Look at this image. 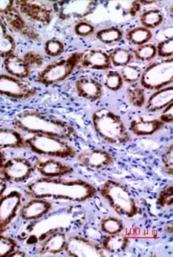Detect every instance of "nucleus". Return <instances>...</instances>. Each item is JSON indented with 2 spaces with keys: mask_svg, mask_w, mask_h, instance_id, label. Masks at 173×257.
<instances>
[{
  "mask_svg": "<svg viewBox=\"0 0 173 257\" xmlns=\"http://www.w3.org/2000/svg\"><path fill=\"white\" fill-rule=\"evenodd\" d=\"M38 91L31 83L10 75H0V94L13 99H31Z\"/></svg>",
  "mask_w": 173,
  "mask_h": 257,
  "instance_id": "obj_11",
  "label": "nucleus"
},
{
  "mask_svg": "<svg viewBox=\"0 0 173 257\" xmlns=\"http://www.w3.org/2000/svg\"><path fill=\"white\" fill-rule=\"evenodd\" d=\"M34 168L46 178H60L74 173V168L70 165L53 158L38 160L35 162Z\"/></svg>",
  "mask_w": 173,
  "mask_h": 257,
  "instance_id": "obj_17",
  "label": "nucleus"
},
{
  "mask_svg": "<svg viewBox=\"0 0 173 257\" xmlns=\"http://www.w3.org/2000/svg\"><path fill=\"white\" fill-rule=\"evenodd\" d=\"M75 89L78 96L90 101H96L104 95L101 83L90 76H83L76 80Z\"/></svg>",
  "mask_w": 173,
  "mask_h": 257,
  "instance_id": "obj_19",
  "label": "nucleus"
},
{
  "mask_svg": "<svg viewBox=\"0 0 173 257\" xmlns=\"http://www.w3.org/2000/svg\"><path fill=\"white\" fill-rule=\"evenodd\" d=\"M16 41L12 35H7L0 40V57L6 59L7 57L14 54Z\"/></svg>",
  "mask_w": 173,
  "mask_h": 257,
  "instance_id": "obj_36",
  "label": "nucleus"
},
{
  "mask_svg": "<svg viewBox=\"0 0 173 257\" xmlns=\"http://www.w3.org/2000/svg\"><path fill=\"white\" fill-rule=\"evenodd\" d=\"M26 148L32 153L46 155L53 158L70 159L77 155V152L68 141L44 135H34L25 140Z\"/></svg>",
  "mask_w": 173,
  "mask_h": 257,
  "instance_id": "obj_5",
  "label": "nucleus"
},
{
  "mask_svg": "<svg viewBox=\"0 0 173 257\" xmlns=\"http://www.w3.org/2000/svg\"><path fill=\"white\" fill-rule=\"evenodd\" d=\"M123 37L122 30L116 27H110L102 29L96 33V38L102 44H116L120 41Z\"/></svg>",
  "mask_w": 173,
  "mask_h": 257,
  "instance_id": "obj_28",
  "label": "nucleus"
},
{
  "mask_svg": "<svg viewBox=\"0 0 173 257\" xmlns=\"http://www.w3.org/2000/svg\"><path fill=\"white\" fill-rule=\"evenodd\" d=\"M0 15L6 19L10 28L18 35H22L30 41H38L41 39L40 33L28 24L12 0H0Z\"/></svg>",
  "mask_w": 173,
  "mask_h": 257,
  "instance_id": "obj_8",
  "label": "nucleus"
},
{
  "mask_svg": "<svg viewBox=\"0 0 173 257\" xmlns=\"http://www.w3.org/2000/svg\"><path fill=\"white\" fill-rule=\"evenodd\" d=\"M100 227L104 233L110 234L120 233L124 231V225L122 219L114 216L104 217L100 222Z\"/></svg>",
  "mask_w": 173,
  "mask_h": 257,
  "instance_id": "obj_30",
  "label": "nucleus"
},
{
  "mask_svg": "<svg viewBox=\"0 0 173 257\" xmlns=\"http://www.w3.org/2000/svg\"><path fill=\"white\" fill-rule=\"evenodd\" d=\"M14 248H16V241L0 234V257L10 256Z\"/></svg>",
  "mask_w": 173,
  "mask_h": 257,
  "instance_id": "obj_38",
  "label": "nucleus"
},
{
  "mask_svg": "<svg viewBox=\"0 0 173 257\" xmlns=\"http://www.w3.org/2000/svg\"><path fill=\"white\" fill-rule=\"evenodd\" d=\"M4 66L10 76L19 79H25L31 75V69L25 63L22 58L16 54L7 57L4 60Z\"/></svg>",
  "mask_w": 173,
  "mask_h": 257,
  "instance_id": "obj_23",
  "label": "nucleus"
},
{
  "mask_svg": "<svg viewBox=\"0 0 173 257\" xmlns=\"http://www.w3.org/2000/svg\"><path fill=\"white\" fill-rule=\"evenodd\" d=\"M104 85L106 88H108L110 90L118 91L122 88L123 86V79L120 74L118 71H108L104 76Z\"/></svg>",
  "mask_w": 173,
  "mask_h": 257,
  "instance_id": "obj_33",
  "label": "nucleus"
},
{
  "mask_svg": "<svg viewBox=\"0 0 173 257\" xmlns=\"http://www.w3.org/2000/svg\"><path fill=\"white\" fill-rule=\"evenodd\" d=\"M74 32L80 37H88L95 32V28L92 24L80 21L74 27Z\"/></svg>",
  "mask_w": 173,
  "mask_h": 257,
  "instance_id": "obj_42",
  "label": "nucleus"
},
{
  "mask_svg": "<svg viewBox=\"0 0 173 257\" xmlns=\"http://www.w3.org/2000/svg\"><path fill=\"white\" fill-rule=\"evenodd\" d=\"M25 193L32 198H52L84 202L93 198L96 195L98 190L90 183L82 179L43 177L28 184Z\"/></svg>",
  "mask_w": 173,
  "mask_h": 257,
  "instance_id": "obj_1",
  "label": "nucleus"
},
{
  "mask_svg": "<svg viewBox=\"0 0 173 257\" xmlns=\"http://www.w3.org/2000/svg\"><path fill=\"white\" fill-rule=\"evenodd\" d=\"M52 208V202L48 199L34 197L20 208V216L28 221L37 220L46 215Z\"/></svg>",
  "mask_w": 173,
  "mask_h": 257,
  "instance_id": "obj_18",
  "label": "nucleus"
},
{
  "mask_svg": "<svg viewBox=\"0 0 173 257\" xmlns=\"http://www.w3.org/2000/svg\"><path fill=\"white\" fill-rule=\"evenodd\" d=\"M142 72V71L138 66L128 64L126 66L123 67L120 75H122L123 82H127L129 84H134L141 79Z\"/></svg>",
  "mask_w": 173,
  "mask_h": 257,
  "instance_id": "obj_34",
  "label": "nucleus"
},
{
  "mask_svg": "<svg viewBox=\"0 0 173 257\" xmlns=\"http://www.w3.org/2000/svg\"><path fill=\"white\" fill-rule=\"evenodd\" d=\"M7 34V29H6V25L2 19H0V40L4 38Z\"/></svg>",
  "mask_w": 173,
  "mask_h": 257,
  "instance_id": "obj_45",
  "label": "nucleus"
},
{
  "mask_svg": "<svg viewBox=\"0 0 173 257\" xmlns=\"http://www.w3.org/2000/svg\"><path fill=\"white\" fill-rule=\"evenodd\" d=\"M80 64L86 69L94 70H108L112 66L110 55L98 49L89 50L83 53Z\"/></svg>",
  "mask_w": 173,
  "mask_h": 257,
  "instance_id": "obj_20",
  "label": "nucleus"
},
{
  "mask_svg": "<svg viewBox=\"0 0 173 257\" xmlns=\"http://www.w3.org/2000/svg\"><path fill=\"white\" fill-rule=\"evenodd\" d=\"M111 64L116 67H124L130 64L132 59V53L129 50L123 47H117L110 53Z\"/></svg>",
  "mask_w": 173,
  "mask_h": 257,
  "instance_id": "obj_29",
  "label": "nucleus"
},
{
  "mask_svg": "<svg viewBox=\"0 0 173 257\" xmlns=\"http://www.w3.org/2000/svg\"><path fill=\"white\" fill-rule=\"evenodd\" d=\"M172 58L154 62L142 72L141 86L148 90H159L172 82Z\"/></svg>",
  "mask_w": 173,
  "mask_h": 257,
  "instance_id": "obj_7",
  "label": "nucleus"
},
{
  "mask_svg": "<svg viewBox=\"0 0 173 257\" xmlns=\"http://www.w3.org/2000/svg\"><path fill=\"white\" fill-rule=\"evenodd\" d=\"M133 54L139 61H150L156 56V47L150 43L142 45L134 49Z\"/></svg>",
  "mask_w": 173,
  "mask_h": 257,
  "instance_id": "obj_32",
  "label": "nucleus"
},
{
  "mask_svg": "<svg viewBox=\"0 0 173 257\" xmlns=\"http://www.w3.org/2000/svg\"><path fill=\"white\" fill-rule=\"evenodd\" d=\"M13 124L29 134L44 135L72 140L76 137L74 127L64 120L36 110L20 111L13 118Z\"/></svg>",
  "mask_w": 173,
  "mask_h": 257,
  "instance_id": "obj_2",
  "label": "nucleus"
},
{
  "mask_svg": "<svg viewBox=\"0 0 173 257\" xmlns=\"http://www.w3.org/2000/svg\"><path fill=\"white\" fill-rule=\"evenodd\" d=\"M98 3L93 0L56 1L52 3L54 14L62 21L80 20L92 14Z\"/></svg>",
  "mask_w": 173,
  "mask_h": 257,
  "instance_id": "obj_9",
  "label": "nucleus"
},
{
  "mask_svg": "<svg viewBox=\"0 0 173 257\" xmlns=\"http://www.w3.org/2000/svg\"><path fill=\"white\" fill-rule=\"evenodd\" d=\"M98 192L118 216L130 219L138 213L136 199L130 189L120 182L107 180L100 186Z\"/></svg>",
  "mask_w": 173,
  "mask_h": 257,
  "instance_id": "obj_4",
  "label": "nucleus"
},
{
  "mask_svg": "<svg viewBox=\"0 0 173 257\" xmlns=\"http://www.w3.org/2000/svg\"><path fill=\"white\" fill-rule=\"evenodd\" d=\"M162 122L166 123H172L173 121V103H170L166 107H164L159 118Z\"/></svg>",
  "mask_w": 173,
  "mask_h": 257,
  "instance_id": "obj_43",
  "label": "nucleus"
},
{
  "mask_svg": "<svg viewBox=\"0 0 173 257\" xmlns=\"http://www.w3.org/2000/svg\"><path fill=\"white\" fill-rule=\"evenodd\" d=\"M4 162H6V156H4V155L2 153V151L0 150V168L3 167Z\"/></svg>",
  "mask_w": 173,
  "mask_h": 257,
  "instance_id": "obj_48",
  "label": "nucleus"
},
{
  "mask_svg": "<svg viewBox=\"0 0 173 257\" xmlns=\"http://www.w3.org/2000/svg\"><path fill=\"white\" fill-rule=\"evenodd\" d=\"M124 3L127 5L124 6L126 12L132 17L136 15V13L141 10L142 6L139 1H130V2H124Z\"/></svg>",
  "mask_w": 173,
  "mask_h": 257,
  "instance_id": "obj_44",
  "label": "nucleus"
},
{
  "mask_svg": "<svg viewBox=\"0 0 173 257\" xmlns=\"http://www.w3.org/2000/svg\"><path fill=\"white\" fill-rule=\"evenodd\" d=\"M129 243V237L120 232L107 235L102 241L101 245L104 250L110 252L111 254H120L126 249Z\"/></svg>",
  "mask_w": 173,
  "mask_h": 257,
  "instance_id": "obj_25",
  "label": "nucleus"
},
{
  "mask_svg": "<svg viewBox=\"0 0 173 257\" xmlns=\"http://www.w3.org/2000/svg\"><path fill=\"white\" fill-rule=\"evenodd\" d=\"M22 203V195L16 190L0 197V234L4 233L16 217Z\"/></svg>",
  "mask_w": 173,
  "mask_h": 257,
  "instance_id": "obj_14",
  "label": "nucleus"
},
{
  "mask_svg": "<svg viewBox=\"0 0 173 257\" xmlns=\"http://www.w3.org/2000/svg\"><path fill=\"white\" fill-rule=\"evenodd\" d=\"M7 188V181L3 177H0V197L3 196Z\"/></svg>",
  "mask_w": 173,
  "mask_h": 257,
  "instance_id": "obj_46",
  "label": "nucleus"
},
{
  "mask_svg": "<svg viewBox=\"0 0 173 257\" xmlns=\"http://www.w3.org/2000/svg\"><path fill=\"white\" fill-rule=\"evenodd\" d=\"M14 5L22 16L32 24L42 26H48L54 17L52 6L41 1L32 0H18Z\"/></svg>",
  "mask_w": 173,
  "mask_h": 257,
  "instance_id": "obj_10",
  "label": "nucleus"
},
{
  "mask_svg": "<svg viewBox=\"0 0 173 257\" xmlns=\"http://www.w3.org/2000/svg\"><path fill=\"white\" fill-rule=\"evenodd\" d=\"M34 165L26 158H12L0 168V176L6 181L22 183L28 179L34 171Z\"/></svg>",
  "mask_w": 173,
  "mask_h": 257,
  "instance_id": "obj_13",
  "label": "nucleus"
},
{
  "mask_svg": "<svg viewBox=\"0 0 173 257\" xmlns=\"http://www.w3.org/2000/svg\"><path fill=\"white\" fill-rule=\"evenodd\" d=\"M22 59L28 65L30 69L40 67L44 64L43 56L35 51H30L25 53Z\"/></svg>",
  "mask_w": 173,
  "mask_h": 257,
  "instance_id": "obj_40",
  "label": "nucleus"
},
{
  "mask_svg": "<svg viewBox=\"0 0 173 257\" xmlns=\"http://www.w3.org/2000/svg\"><path fill=\"white\" fill-rule=\"evenodd\" d=\"M127 41L135 46H142L147 44L148 42L153 37L151 30L145 29L144 27H136L126 33Z\"/></svg>",
  "mask_w": 173,
  "mask_h": 257,
  "instance_id": "obj_27",
  "label": "nucleus"
},
{
  "mask_svg": "<svg viewBox=\"0 0 173 257\" xmlns=\"http://www.w3.org/2000/svg\"><path fill=\"white\" fill-rule=\"evenodd\" d=\"M164 124L159 118L134 119L130 122V131L138 137H147L162 131Z\"/></svg>",
  "mask_w": 173,
  "mask_h": 257,
  "instance_id": "obj_22",
  "label": "nucleus"
},
{
  "mask_svg": "<svg viewBox=\"0 0 173 257\" xmlns=\"http://www.w3.org/2000/svg\"><path fill=\"white\" fill-rule=\"evenodd\" d=\"M26 148L25 139L14 128L0 127V150Z\"/></svg>",
  "mask_w": 173,
  "mask_h": 257,
  "instance_id": "obj_24",
  "label": "nucleus"
},
{
  "mask_svg": "<svg viewBox=\"0 0 173 257\" xmlns=\"http://www.w3.org/2000/svg\"><path fill=\"white\" fill-rule=\"evenodd\" d=\"M26 254L22 250H18L16 248H14V250L12 252V254H10V256H25Z\"/></svg>",
  "mask_w": 173,
  "mask_h": 257,
  "instance_id": "obj_47",
  "label": "nucleus"
},
{
  "mask_svg": "<svg viewBox=\"0 0 173 257\" xmlns=\"http://www.w3.org/2000/svg\"><path fill=\"white\" fill-rule=\"evenodd\" d=\"M82 54L83 53L80 52L72 53L59 61L53 62L49 65H47L46 67L38 74V76H37V82L46 86L64 82V80H66L72 75L78 64H80Z\"/></svg>",
  "mask_w": 173,
  "mask_h": 257,
  "instance_id": "obj_6",
  "label": "nucleus"
},
{
  "mask_svg": "<svg viewBox=\"0 0 173 257\" xmlns=\"http://www.w3.org/2000/svg\"><path fill=\"white\" fill-rule=\"evenodd\" d=\"M66 234L61 229H53L40 240L36 253L38 254H58L64 251L66 247Z\"/></svg>",
  "mask_w": 173,
  "mask_h": 257,
  "instance_id": "obj_16",
  "label": "nucleus"
},
{
  "mask_svg": "<svg viewBox=\"0 0 173 257\" xmlns=\"http://www.w3.org/2000/svg\"><path fill=\"white\" fill-rule=\"evenodd\" d=\"M44 49L47 55L52 57V58H56L64 53L65 47L60 40L50 39L44 43Z\"/></svg>",
  "mask_w": 173,
  "mask_h": 257,
  "instance_id": "obj_35",
  "label": "nucleus"
},
{
  "mask_svg": "<svg viewBox=\"0 0 173 257\" xmlns=\"http://www.w3.org/2000/svg\"><path fill=\"white\" fill-rule=\"evenodd\" d=\"M105 250L98 242L80 235L68 237L64 252L72 257L105 256Z\"/></svg>",
  "mask_w": 173,
  "mask_h": 257,
  "instance_id": "obj_12",
  "label": "nucleus"
},
{
  "mask_svg": "<svg viewBox=\"0 0 173 257\" xmlns=\"http://www.w3.org/2000/svg\"><path fill=\"white\" fill-rule=\"evenodd\" d=\"M163 162V167L164 171L168 173V175L172 176L173 174V144L170 143V145L168 146L166 152L163 155L162 158Z\"/></svg>",
  "mask_w": 173,
  "mask_h": 257,
  "instance_id": "obj_41",
  "label": "nucleus"
},
{
  "mask_svg": "<svg viewBox=\"0 0 173 257\" xmlns=\"http://www.w3.org/2000/svg\"><path fill=\"white\" fill-rule=\"evenodd\" d=\"M92 118L96 132L108 144L124 145L132 141L124 121L110 109L96 110L93 112Z\"/></svg>",
  "mask_w": 173,
  "mask_h": 257,
  "instance_id": "obj_3",
  "label": "nucleus"
},
{
  "mask_svg": "<svg viewBox=\"0 0 173 257\" xmlns=\"http://www.w3.org/2000/svg\"><path fill=\"white\" fill-rule=\"evenodd\" d=\"M156 47V54L162 59H170L172 58L173 40L168 38L159 42Z\"/></svg>",
  "mask_w": 173,
  "mask_h": 257,
  "instance_id": "obj_37",
  "label": "nucleus"
},
{
  "mask_svg": "<svg viewBox=\"0 0 173 257\" xmlns=\"http://www.w3.org/2000/svg\"><path fill=\"white\" fill-rule=\"evenodd\" d=\"M172 86H168L156 90L145 103V108L148 111H157L163 110L170 103H172Z\"/></svg>",
  "mask_w": 173,
  "mask_h": 257,
  "instance_id": "obj_21",
  "label": "nucleus"
},
{
  "mask_svg": "<svg viewBox=\"0 0 173 257\" xmlns=\"http://www.w3.org/2000/svg\"><path fill=\"white\" fill-rule=\"evenodd\" d=\"M126 95L129 102L136 107H142L146 103L144 91L136 83L128 86Z\"/></svg>",
  "mask_w": 173,
  "mask_h": 257,
  "instance_id": "obj_31",
  "label": "nucleus"
},
{
  "mask_svg": "<svg viewBox=\"0 0 173 257\" xmlns=\"http://www.w3.org/2000/svg\"><path fill=\"white\" fill-rule=\"evenodd\" d=\"M81 166L92 172H101L114 163V157L110 152L101 149L86 150L76 155Z\"/></svg>",
  "mask_w": 173,
  "mask_h": 257,
  "instance_id": "obj_15",
  "label": "nucleus"
},
{
  "mask_svg": "<svg viewBox=\"0 0 173 257\" xmlns=\"http://www.w3.org/2000/svg\"><path fill=\"white\" fill-rule=\"evenodd\" d=\"M163 21L164 15L160 10H148L142 12L140 16L142 26L150 30L158 28L163 23Z\"/></svg>",
  "mask_w": 173,
  "mask_h": 257,
  "instance_id": "obj_26",
  "label": "nucleus"
},
{
  "mask_svg": "<svg viewBox=\"0 0 173 257\" xmlns=\"http://www.w3.org/2000/svg\"><path fill=\"white\" fill-rule=\"evenodd\" d=\"M172 202L173 187L172 184H170L160 192L159 196L157 197V204L162 208H166L172 206Z\"/></svg>",
  "mask_w": 173,
  "mask_h": 257,
  "instance_id": "obj_39",
  "label": "nucleus"
}]
</instances>
